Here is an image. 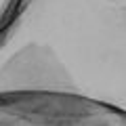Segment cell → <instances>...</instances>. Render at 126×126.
Listing matches in <instances>:
<instances>
[{
  "mask_svg": "<svg viewBox=\"0 0 126 126\" xmlns=\"http://www.w3.org/2000/svg\"><path fill=\"white\" fill-rule=\"evenodd\" d=\"M17 2L19 0H0V30L4 27V23L9 21V17L13 15Z\"/></svg>",
  "mask_w": 126,
  "mask_h": 126,
  "instance_id": "3957f363",
  "label": "cell"
},
{
  "mask_svg": "<svg viewBox=\"0 0 126 126\" xmlns=\"http://www.w3.org/2000/svg\"><path fill=\"white\" fill-rule=\"evenodd\" d=\"M0 93H61L126 111V0H19L0 30Z\"/></svg>",
  "mask_w": 126,
  "mask_h": 126,
  "instance_id": "6da1fadb",
  "label": "cell"
},
{
  "mask_svg": "<svg viewBox=\"0 0 126 126\" xmlns=\"http://www.w3.org/2000/svg\"><path fill=\"white\" fill-rule=\"evenodd\" d=\"M0 126H126V111L61 93H0Z\"/></svg>",
  "mask_w": 126,
  "mask_h": 126,
  "instance_id": "7a4b0ae2",
  "label": "cell"
}]
</instances>
